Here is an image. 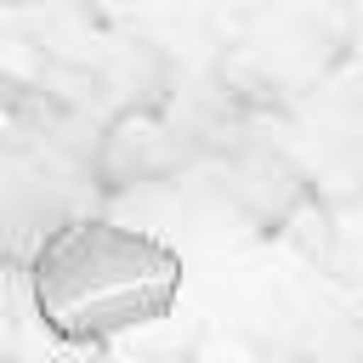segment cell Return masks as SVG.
Masks as SVG:
<instances>
[{
	"label": "cell",
	"mask_w": 363,
	"mask_h": 363,
	"mask_svg": "<svg viewBox=\"0 0 363 363\" xmlns=\"http://www.w3.org/2000/svg\"><path fill=\"white\" fill-rule=\"evenodd\" d=\"M182 255L119 221H68L57 227L28 267V295L40 323L68 346L113 340L136 323H153L176 306Z\"/></svg>",
	"instance_id": "1"
}]
</instances>
